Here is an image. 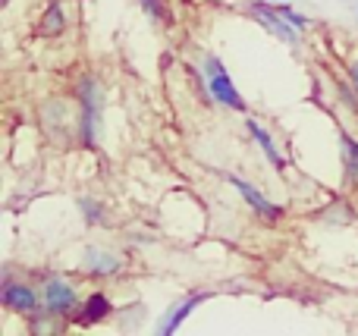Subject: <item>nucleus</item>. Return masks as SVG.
I'll list each match as a JSON object with an SVG mask.
<instances>
[{
	"instance_id": "nucleus-3",
	"label": "nucleus",
	"mask_w": 358,
	"mask_h": 336,
	"mask_svg": "<svg viewBox=\"0 0 358 336\" xmlns=\"http://www.w3.org/2000/svg\"><path fill=\"white\" fill-rule=\"evenodd\" d=\"M0 305L6 312H16V314H35L41 308V295L29 286V283H13L3 280V289H0Z\"/></svg>"
},
{
	"instance_id": "nucleus-15",
	"label": "nucleus",
	"mask_w": 358,
	"mask_h": 336,
	"mask_svg": "<svg viewBox=\"0 0 358 336\" xmlns=\"http://www.w3.org/2000/svg\"><path fill=\"white\" fill-rule=\"evenodd\" d=\"M138 3H142V10L148 13L151 19H155V22H167V6H164V0H138Z\"/></svg>"
},
{
	"instance_id": "nucleus-6",
	"label": "nucleus",
	"mask_w": 358,
	"mask_h": 336,
	"mask_svg": "<svg viewBox=\"0 0 358 336\" xmlns=\"http://www.w3.org/2000/svg\"><path fill=\"white\" fill-rule=\"evenodd\" d=\"M229 182H233L236 192H239L242 198H245V205L252 207V211L258 214V217H264V220H280V217H283V207L273 205V201L267 198L264 192H258V189H255L252 182L239 180V176H229Z\"/></svg>"
},
{
	"instance_id": "nucleus-9",
	"label": "nucleus",
	"mask_w": 358,
	"mask_h": 336,
	"mask_svg": "<svg viewBox=\"0 0 358 336\" xmlns=\"http://www.w3.org/2000/svg\"><path fill=\"white\" fill-rule=\"evenodd\" d=\"M245 129H248V136L261 145V151L267 154V163H271L273 170H283L286 167V157L280 154V148H277V142L271 138V132H267L261 123H255V119H245Z\"/></svg>"
},
{
	"instance_id": "nucleus-11",
	"label": "nucleus",
	"mask_w": 358,
	"mask_h": 336,
	"mask_svg": "<svg viewBox=\"0 0 358 336\" xmlns=\"http://www.w3.org/2000/svg\"><path fill=\"white\" fill-rule=\"evenodd\" d=\"M66 321L69 318H63V314H57V312H41L38 308L35 314H29V327H31V333L35 336H48V333H63L66 330Z\"/></svg>"
},
{
	"instance_id": "nucleus-4",
	"label": "nucleus",
	"mask_w": 358,
	"mask_h": 336,
	"mask_svg": "<svg viewBox=\"0 0 358 336\" xmlns=\"http://www.w3.org/2000/svg\"><path fill=\"white\" fill-rule=\"evenodd\" d=\"M248 10H252V16L258 19V22L264 25L271 35H277L280 41H286V44H296V41H299V35H296L299 29H296L292 22H286L283 13L277 10V3H261V0H255Z\"/></svg>"
},
{
	"instance_id": "nucleus-8",
	"label": "nucleus",
	"mask_w": 358,
	"mask_h": 336,
	"mask_svg": "<svg viewBox=\"0 0 358 336\" xmlns=\"http://www.w3.org/2000/svg\"><path fill=\"white\" fill-rule=\"evenodd\" d=\"M82 268H85V274L92 277H113L123 270V261H120L117 255H110V251L104 249H85V255H82Z\"/></svg>"
},
{
	"instance_id": "nucleus-12",
	"label": "nucleus",
	"mask_w": 358,
	"mask_h": 336,
	"mask_svg": "<svg viewBox=\"0 0 358 336\" xmlns=\"http://www.w3.org/2000/svg\"><path fill=\"white\" fill-rule=\"evenodd\" d=\"M340 148H343V170H346V182L352 189H358V142L352 136H340Z\"/></svg>"
},
{
	"instance_id": "nucleus-14",
	"label": "nucleus",
	"mask_w": 358,
	"mask_h": 336,
	"mask_svg": "<svg viewBox=\"0 0 358 336\" xmlns=\"http://www.w3.org/2000/svg\"><path fill=\"white\" fill-rule=\"evenodd\" d=\"M76 205H79L82 217H85L88 224H104V220H107L104 205H101V201H94V198H79V201H76Z\"/></svg>"
},
{
	"instance_id": "nucleus-16",
	"label": "nucleus",
	"mask_w": 358,
	"mask_h": 336,
	"mask_svg": "<svg viewBox=\"0 0 358 336\" xmlns=\"http://www.w3.org/2000/svg\"><path fill=\"white\" fill-rule=\"evenodd\" d=\"M277 10L283 13V19H286V22H292L299 31H302V29H308V16H305V13H296L289 3H277Z\"/></svg>"
},
{
	"instance_id": "nucleus-13",
	"label": "nucleus",
	"mask_w": 358,
	"mask_h": 336,
	"mask_svg": "<svg viewBox=\"0 0 358 336\" xmlns=\"http://www.w3.org/2000/svg\"><path fill=\"white\" fill-rule=\"evenodd\" d=\"M63 29H66V16H63V6L57 3H50L48 10H44V19H41V31L48 38H57V35H63Z\"/></svg>"
},
{
	"instance_id": "nucleus-17",
	"label": "nucleus",
	"mask_w": 358,
	"mask_h": 336,
	"mask_svg": "<svg viewBox=\"0 0 358 336\" xmlns=\"http://www.w3.org/2000/svg\"><path fill=\"white\" fill-rule=\"evenodd\" d=\"M349 79H352V88L358 92V60L352 63V66H349Z\"/></svg>"
},
{
	"instance_id": "nucleus-1",
	"label": "nucleus",
	"mask_w": 358,
	"mask_h": 336,
	"mask_svg": "<svg viewBox=\"0 0 358 336\" xmlns=\"http://www.w3.org/2000/svg\"><path fill=\"white\" fill-rule=\"evenodd\" d=\"M101 113H104V92L101 85L85 75L79 82V142L85 148H94L101 136Z\"/></svg>"
},
{
	"instance_id": "nucleus-2",
	"label": "nucleus",
	"mask_w": 358,
	"mask_h": 336,
	"mask_svg": "<svg viewBox=\"0 0 358 336\" xmlns=\"http://www.w3.org/2000/svg\"><path fill=\"white\" fill-rule=\"evenodd\" d=\"M201 66H204V73H208V94L210 98H214L220 107H229V110L245 113V101H242L239 88H236L233 75L227 73V66H223L217 57H204Z\"/></svg>"
},
{
	"instance_id": "nucleus-7",
	"label": "nucleus",
	"mask_w": 358,
	"mask_h": 336,
	"mask_svg": "<svg viewBox=\"0 0 358 336\" xmlns=\"http://www.w3.org/2000/svg\"><path fill=\"white\" fill-rule=\"evenodd\" d=\"M210 299V293H192V295H185L179 305H170L167 308V314L161 318V324H157V333L161 336H170V333H176L179 327H182V321L189 318L195 308H201L204 302Z\"/></svg>"
},
{
	"instance_id": "nucleus-5",
	"label": "nucleus",
	"mask_w": 358,
	"mask_h": 336,
	"mask_svg": "<svg viewBox=\"0 0 358 336\" xmlns=\"http://www.w3.org/2000/svg\"><path fill=\"white\" fill-rule=\"evenodd\" d=\"M44 305H48L50 312L63 314V318H79V312H82V302H79V295H76V289L63 280H50L48 286H44Z\"/></svg>"
},
{
	"instance_id": "nucleus-10",
	"label": "nucleus",
	"mask_w": 358,
	"mask_h": 336,
	"mask_svg": "<svg viewBox=\"0 0 358 336\" xmlns=\"http://www.w3.org/2000/svg\"><path fill=\"white\" fill-rule=\"evenodd\" d=\"M113 314V305L104 293H92L85 302H82V312H79V324L92 327V324H101Z\"/></svg>"
},
{
	"instance_id": "nucleus-18",
	"label": "nucleus",
	"mask_w": 358,
	"mask_h": 336,
	"mask_svg": "<svg viewBox=\"0 0 358 336\" xmlns=\"http://www.w3.org/2000/svg\"><path fill=\"white\" fill-rule=\"evenodd\" d=\"M271 3H286V0H271Z\"/></svg>"
}]
</instances>
